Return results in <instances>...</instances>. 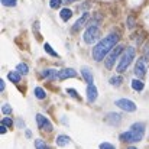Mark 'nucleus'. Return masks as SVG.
<instances>
[{
  "instance_id": "obj_21",
  "label": "nucleus",
  "mask_w": 149,
  "mask_h": 149,
  "mask_svg": "<svg viewBox=\"0 0 149 149\" xmlns=\"http://www.w3.org/2000/svg\"><path fill=\"white\" fill-rule=\"evenodd\" d=\"M122 81H123V78H122L120 75H114V77H111V78H110V84H111V86H114V87H116V86H120V84H122Z\"/></svg>"
},
{
  "instance_id": "obj_17",
  "label": "nucleus",
  "mask_w": 149,
  "mask_h": 149,
  "mask_svg": "<svg viewBox=\"0 0 149 149\" xmlns=\"http://www.w3.org/2000/svg\"><path fill=\"white\" fill-rule=\"evenodd\" d=\"M59 16H61V19H62L64 22H67V20L72 16V12H71V9H62V10L59 12Z\"/></svg>"
},
{
  "instance_id": "obj_7",
  "label": "nucleus",
  "mask_w": 149,
  "mask_h": 149,
  "mask_svg": "<svg viewBox=\"0 0 149 149\" xmlns=\"http://www.w3.org/2000/svg\"><path fill=\"white\" fill-rule=\"evenodd\" d=\"M36 123H38V127H39L41 130H44V132H52V129H54L51 120H48V119H47L45 116H42V114H36Z\"/></svg>"
},
{
  "instance_id": "obj_22",
  "label": "nucleus",
  "mask_w": 149,
  "mask_h": 149,
  "mask_svg": "<svg viewBox=\"0 0 149 149\" xmlns=\"http://www.w3.org/2000/svg\"><path fill=\"white\" fill-rule=\"evenodd\" d=\"M35 148L36 149H49L48 148V145H47L44 141H41V139H38V141L35 142Z\"/></svg>"
},
{
  "instance_id": "obj_13",
  "label": "nucleus",
  "mask_w": 149,
  "mask_h": 149,
  "mask_svg": "<svg viewBox=\"0 0 149 149\" xmlns=\"http://www.w3.org/2000/svg\"><path fill=\"white\" fill-rule=\"evenodd\" d=\"M58 72H59V71L52 70V68L44 70V71H42V77H44V78H48V80H55V78H58Z\"/></svg>"
},
{
  "instance_id": "obj_14",
  "label": "nucleus",
  "mask_w": 149,
  "mask_h": 149,
  "mask_svg": "<svg viewBox=\"0 0 149 149\" xmlns=\"http://www.w3.org/2000/svg\"><path fill=\"white\" fill-rule=\"evenodd\" d=\"M81 74H83V78L86 80V83H87L88 86H90V84H93V74H91V71H90L87 67H83Z\"/></svg>"
},
{
  "instance_id": "obj_29",
  "label": "nucleus",
  "mask_w": 149,
  "mask_h": 149,
  "mask_svg": "<svg viewBox=\"0 0 149 149\" xmlns=\"http://www.w3.org/2000/svg\"><path fill=\"white\" fill-rule=\"evenodd\" d=\"M100 149H116L111 143H107V142H104V143H101L100 145Z\"/></svg>"
},
{
  "instance_id": "obj_4",
  "label": "nucleus",
  "mask_w": 149,
  "mask_h": 149,
  "mask_svg": "<svg viewBox=\"0 0 149 149\" xmlns=\"http://www.w3.org/2000/svg\"><path fill=\"white\" fill-rule=\"evenodd\" d=\"M123 49H125V48H123L122 45H117V47H114L113 49L110 51V54L106 56V61H104V65H106L107 70H111V68H113V65H114L117 56L123 52Z\"/></svg>"
},
{
  "instance_id": "obj_18",
  "label": "nucleus",
  "mask_w": 149,
  "mask_h": 149,
  "mask_svg": "<svg viewBox=\"0 0 149 149\" xmlns=\"http://www.w3.org/2000/svg\"><path fill=\"white\" fill-rule=\"evenodd\" d=\"M143 87H145V84H143L142 80H133V81H132V88H133V90H136V91H142Z\"/></svg>"
},
{
  "instance_id": "obj_16",
  "label": "nucleus",
  "mask_w": 149,
  "mask_h": 149,
  "mask_svg": "<svg viewBox=\"0 0 149 149\" xmlns=\"http://www.w3.org/2000/svg\"><path fill=\"white\" fill-rule=\"evenodd\" d=\"M20 72H17V71H10L9 74H7V78L12 81V83H19L20 81Z\"/></svg>"
},
{
  "instance_id": "obj_30",
  "label": "nucleus",
  "mask_w": 149,
  "mask_h": 149,
  "mask_svg": "<svg viewBox=\"0 0 149 149\" xmlns=\"http://www.w3.org/2000/svg\"><path fill=\"white\" fill-rule=\"evenodd\" d=\"M6 132H7V126L1 125V126H0V133H6Z\"/></svg>"
},
{
  "instance_id": "obj_9",
  "label": "nucleus",
  "mask_w": 149,
  "mask_h": 149,
  "mask_svg": "<svg viewBox=\"0 0 149 149\" xmlns=\"http://www.w3.org/2000/svg\"><path fill=\"white\" fill-rule=\"evenodd\" d=\"M120 120H122V116L117 114V113H109V114H106V117H104V122L109 123V125H111V126L119 125Z\"/></svg>"
},
{
  "instance_id": "obj_10",
  "label": "nucleus",
  "mask_w": 149,
  "mask_h": 149,
  "mask_svg": "<svg viewBox=\"0 0 149 149\" xmlns=\"http://www.w3.org/2000/svg\"><path fill=\"white\" fill-rule=\"evenodd\" d=\"M87 19H88V13H83V16H81V17H80L77 22H75V25L71 28V32H72V33H77V32H78V31H80V29H81V28L86 25Z\"/></svg>"
},
{
  "instance_id": "obj_1",
  "label": "nucleus",
  "mask_w": 149,
  "mask_h": 149,
  "mask_svg": "<svg viewBox=\"0 0 149 149\" xmlns=\"http://www.w3.org/2000/svg\"><path fill=\"white\" fill-rule=\"evenodd\" d=\"M117 42H119V35L117 33H110L106 38H103L99 44L93 48L94 61H103L110 54V51L117 45Z\"/></svg>"
},
{
  "instance_id": "obj_25",
  "label": "nucleus",
  "mask_w": 149,
  "mask_h": 149,
  "mask_svg": "<svg viewBox=\"0 0 149 149\" xmlns=\"http://www.w3.org/2000/svg\"><path fill=\"white\" fill-rule=\"evenodd\" d=\"M67 93H68L71 97H74V99H80V96L77 94V91H75L74 88H67Z\"/></svg>"
},
{
  "instance_id": "obj_8",
  "label": "nucleus",
  "mask_w": 149,
  "mask_h": 149,
  "mask_svg": "<svg viewBox=\"0 0 149 149\" xmlns=\"http://www.w3.org/2000/svg\"><path fill=\"white\" fill-rule=\"evenodd\" d=\"M135 74L136 77L142 78L145 74H146V64H145V59H138L136 65H135Z\"/></svg>"
},
{
  "instance_id": "obj_32",
  "label": "nucleus",
  "mask_w": 149,
  "mask_h": 149,
  "mask_svg": "<svg viewBox=\"0 0 149 149\" xmlns=\"http://www.w3.org/2000/svg\"><path fill=\"white\" fill-rule=\"evenodd\" d=\"M3 90H4V81L0 80V91H3Z\"/></svg>"
},
{
  "instance_id": "obj_34",
  "label": "nucleus",
  "mask_w": 149,
  "mask_h": 149,
  "mask_svg": "<svg viewBox=\"0 0 149 149\" xmlns=\"http://www.w3.org/2000/svg\"><path fill=\"white\" fill-rule=\"evenodd\" d=\"M127 149H138V148H135V146H129Z\"/></svg>"
},
{
  "instance_id": "obj_11",
  "label": "nucleus",
  "mask_w": 149,
  "mask_h": 149,
  "mask_svg": "<svg viewBox=\"0 0 149 149\" xmlns=\"http://www.w3.org/2000/svg\"><path fill=\"white\" fill-rule=\"evenodd\" d=\"M75 75H77L75 70H72V68H64V70H61L58 72V80H67V78H71V77H75Z\"/></svg>"
},
{
  "instance_id": "obj_28",
  "label": "nucleus",
  "mask_w": 149,
  "mask_h": 149,
  "mask_svg": "<svg viewBox=\"0 0 149 149\" xmlns=\"http://www.w3.org/2000/svg\"><path fill=\"white\" fill-rule=\"evenodd\" d=\"M1 4L12 7V6H16V0H1Z\"/></svg>"
},
{
  "instance_id": "obj_27",
  "label": "nucleus",
  "mask_w": 149,
  "mask_h": 149,
  "mask_svg": "<svg viewBox=\"0 0 149 149\" xmlns=\"http://www.w3.org/2000/svg\"><path fill=\"white\" fill-rule=\"evenodd\" d=\"M1 125H4V126H13V120L12 119H9V117H4L3 120H1Z\"/></svg>"
},
{
  "instance_id": "obj_31",
  "label": "nucleus",
  "mask_w": 149,
  "mask_h": 149,
  "mask_svg": "<svg viewBox=\"0 0 149 149\" xmlns=\"http://www.w3.org/2000/svg\"><path fill=\"white\" fill-rule=\"evenodd\" d=\"M127 26H129V28H133V17L127 19Z\"/></svg>"
},
{
  "instance_id": "obj_15",
  "label": "nucleus",
  "mask_w": 149,
  "mask_h": 149,
  "mask_svg": "<svg viewBox=\"0 0 149 149\" xmlns=\"http://www.w3.org/2000/svg\"><path fill=\"white\" fill-rule=\"evenodd\" d=\"M70 142H71V138L67 136V135H59V136L56 138V145H58V146H65V145H68Z\"/></svg>"
},
{
  "instance_id": "obj_6",
  "label": "nucleus",
  "mask_w": 149,
  "mask_h": 149,
  "mask_svg": "<svg viewBox=\"0 0 149 149\" xmlns=\"http://www.w3.org/2000/svg\"><path fill=\"white\" fill-rule=\"evenodd\" d=\"M114 104L117 107H120L122 110H125V111H135L136 110V104L129 99H119L114 101Z\"/></svg>"
},
{
  "instance_id": "obj_20",
  "label": "nucleus",
  "mask_w": 149,
  "mask_h": 149,
  "mask_svg": "<svg viewBox=\"0 0 149 149\" xmlns=\"http://www.w3.org/2000/svg\"><path fill=\"white\" fill-rule=\"evenodd\" d=\"M35 97L39 100H44L45 97H47V93L44 91V88H41V87H36L35 88Z\"/></svg>"
},
{
  "instance_id": "obj_23",
  "label": "nucleus",
  "mask_w": 149,
  "mask_h": 149,
  "mask_svg": "<svg viewBox=\"0 0 149 149\" xmlns=\"http://www.w3.org/2000/svg\"><path fill=\"white\" fill-rule=\"evenodd\" d=\"M44 48H45V51H47V52H48V54H49L51 56H55V58H56V56H58V54H56V52H55V51L52 49V47H51L49 44H45V45H44Z\"/></svg>"
},
{
  "instance_id": "obj_2",
  "label": "nucleus",
  "mask_w": 149,
  "mask_h": 149,
  "mask_svg": "<svg viewBox=\"0 0 149 149\" xmlns=\"http://www.w3.org/2000/svg\"><path fill=\"white\" fill-rule=\"evenodd\" d=\"M145 135V125L143 123H133L130 130L120 135L122 142H139Z\"/></svg>"
},
{
  "instance_id": "obj_24",
  "label": "nucleus",
  "mask_w": 149,
  "mask_h": 149,
  "mask_svg": "<svg viewBox=\"0 0 149 149\" xmlns=\"http://www.w3.org/2000/svg\"><path fill=\"white\" fill-rule=\"evenodd\" d=\"M61 3H62V0H49V6L52 9H58L61 6Z\"/></svg>"
},
{
  "instance_id": "obj_26",
  "label": "nucleus",
  "mask_w": 149,
  "mask_h": 149,
  "mask_svg": "<svg viewBox=\"0 0 149 149\" xmlns=\"http://www.w3.org/2000/svg\"><path fill=\"white\" fill-rule=\"evenodd\" d=\"M1 113H4V114H10V113H12V107H10L9 104H4V106L1 107Z\"/></svg>"
},
{
  "instance_id": "obj_3",
  "label": "nucleus",
  "mask_w": 149,
  "mask_h": 149,
  "mask_svg": "<svg viewBox=\"0 0 149 149\" xmlns=\"http://www.w3.org/2000/svg\"><path fill=\"white\" fill-rule=\"evenodd\" d=\"M133 58H135V48H132V47L126 48L122 58H120V61H119V64H117V72H125L127 70V67L132 64Z\"/></svg>"
},
{
  "instance_id": "obj_33",
  "label": "nucleus",
  "mask_w": 149,
  "mask_h": 149,
  "mask_svg": "<svg viewBox=\"0 0 149 149\" xmlns=\"http://www.w3.org/2000/svg\"><path fill=\"white\" fill-rule=\"evenodd\" d=\"M65 3H71V1H75V0H64Z\"/></svg>"
},
{
  "instance_id": "obj_12",
  "label": "nucleus",
  "mask_w": 149,
  "mask_h": 149,
  "mask_svg": "<svg viewBox=\"0 0 149 149\" xmlns=\"http://www.w3.org/2000/svg\"><path fill=\"white\" fill-rule=\"evenodd\" d=\"M97 96H99V93H97V87L94 86V84H90L88 87H87V99L90 103H94L96 100H97Z\"/></svg>"
},
{
  "instance_id": "obj_5",
  "label": "nucleus",
  "mask_w": 149,
  "mask_h": 149,
  "mask_svg": "<svg viewBox=\"0 0 149 149\" xmlns=\"http://www.w3.org/2000/svg\"><path fill=\"white\" fill-rule=\"evenodd\" d=\"M100 36V29L99 26H96V25H91V26H88L87 28V31L84 32V42L86 44H94L97 39H99Z\"/></svg>"
},
{
  "instance_id": "obj_19",
  "label": "nucleus",
  "mask_w": 149,
  "mask_h": 149,
  "mask_svg": "<svg viewBox=\"0 0 149 149\" xmlns=\"http://www.w3.org/2000/svg\"><path fill=\"white\" fill-rule=\"evenodd\" d=\"M16 71L20 72L22 75H26V74L29 72V67H28L26 64H19V65L16 67Z\"/></svg>"
}]
</instances>
